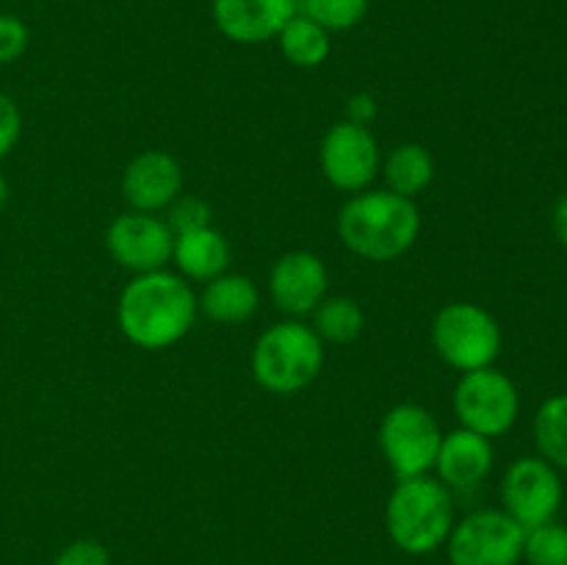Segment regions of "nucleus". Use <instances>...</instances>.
Wrapping results in <instances>:
<instances>
[{"label": "nucleus", "instance_id": "nucleus-30", "mask_svg": "<svg viewBox=\"0 0 567 565\" xmlns=\"http://www.w3.org/2000/svg\"><path fill=\"white\" fill-rule=\"evenodd\" d=\"M6 203H9V181H6L3 172H0V210L6 208Z\"/></svg>", "mask_w": 567, "mask_h": 565}, {"label": "nucleus", "instance_id": "nucleus-20", "mask_svg": "<svg viewBox=\"0 0 567 565\" xmlns=\"http://www.w3.org/2000/svg\"><path fill=\"white\" fill-rule=\"evenodd\" d=\"M535 443L543 460L567 471V393L540 404L535 415Z\"/></svg>", "mask_w": 567, "mask_h": 565}, {"label": "nucleus", "instance_id": "nucleus-28", "mask_svg": "<svg viewBox=\"0 0 567 565\" xmlns=\"http://www.w3.org/2000/svg\"><path fill=\"white\" fill-rule=\"evenodd\" d=\"M347 120L354 122V125L369 127L377 120V100L365 92L352 94L347 100Z\"/></svg>", "mask_w": 567, "mask_h": 565}, {"label": "nucleus", "instance_id": "nucleus-27", "mask_svg": "<svg viewBox=\"0 0 567 565\" xmlns=\"http://www.w3.org/2000/svg\"><path fill=\"white\" fill-rule=\"evenodd\" d=\"M22 136V114L9 94L0 92V158L17 147Z\"/></svg>", "mask_w": 567, "mask_h": 565}, {"label": "nucleus", "instance_id": "nucleus-1", "mask_svg": "<svg viewBox=\"0 0 567 565\" xmlns=\"http://www.w3.org/2000/svg\"><path fill=\"white\" fill-rule=\"evenodd\" d=\"M197 297L175 271H144L125 286L116 308L120 330L142 349H166L188 336L197 319Z\"/></svg>", "mask_w": 567, "mask_h": 565}, {"label": "nucleus", "instance_id": "nucleus-9", "mask_svg": "<svg viewBox=\"0 0 567 565\" xmlns=\"http://www.w3.org/2000/svg\"><path fill=\"white\" fill-rule=\"evenodd\" d=\"M563 480L559 471L543 458H518L502 482L504 513L524 530L557 518L563 507Z\"/></svg>", "mask_w": 567, "mask_h": 565}, {"label": "nucleus", "instance_id": "nucleus-7", "mask_svg": "<svg viewBox=\"0 0 567 565\" xmlns=\"http://www.w3.org/2000/svg\"><path fill=\"white\" fill-rule=\"evenodd\" d=\"M454 413L465 430L480 432L485 438H498L513 430L518 421V388L504 371L493 369V366L465 371L454 388Z\"/></svg>", "mask_w": 567, "mask_h": 565}, {"label": "nucleus", "instance_id": "nucleus-15", "mask_svg": "<svg viewBox=\"0 0 567 565\" xmlns=\"http://www.w3.org/2000/svg\"><path fill=\"white\" fill-rule=\"evenodd\" d=\"M493 460L496 454H493L491 438L460 427V430L443 435L435 458L437 480L449 491H471L487 480V474L493 471Z\"/></svg>", "mask_w": 567, "mask_h": 565}, {"label": "nucleus", "instance_id": "nucleus-14", "mask_svg": "<svg viewBox=\"0 0 567 565\" xmlns=\"http://www.w3.org/2000/svg\"><path fill=\"white\" fill-rule=\"evenodd\" d=\"M183 192V170L164 150H147L127 164L122 175V194L133 210L158 214Z\"/></svg>", "mask_w": 567, "mask_h": 565}, {"label": "nucleus", "instance_id": "nucleus-29", "mask_svg": "<svg viewBox=\"0 0 567 565\" xmlns=\"http://www.w3.org/2000/svg\"><path fill=\"white\" fill-rule=\"evenodd\" d=\"M551 227H554V236L559 238V244L567 249V194L557 199L551 210Z\"/></svg>", "mask_w": 567, "mask_h": 565}, {"label": "nucleus", "instance_id": "nucleus-18", "mask_svg": "<svg viewBox=\"0 0 567 565\" xmlns=\"http://www.w3.org/2000/svg\"><path fill=\"white\" fill-rule=\"evenodd\" d=\"M382 175H385L388 192L413 199L435 177V161H432V153L424 144L404 142L388 155L385 166H382Z\"/></svg>", "mask_w": 567, "mask_h": 565}, {"label": "nucleus", "instance_id": "nucleus-24", "mask_svg": "<svg viewBox=\"0 0 567 565\" xmlns=\"http://www.w3.org/2000/svg\"><path fill=\"white\" fill-rule=\"evenodd\" d=\"M169 216H166V225L172 227V233H188L199 230V227L210 225V205L203 197H194V194H181L175 203L169 205Z\"/></svg>", "mask_w": 567, "mask_h": 565}, {"label": "nucleus", "instance_id": "nucleus-8", "mask_svg": "<svg viewBox=\"0 0 567 565\" xmlns=\"http://www.w3.org/2000/svg\"><path fill=\"white\" fill-rule=\"evenodd\" d=\"M526 530L504 510H476L449 532L452 565H518Z\"/></svg>", "mask_w": 567, "mask_h": 565}, {"label": "nucleus", "instance_id": "nucleus-17", "mask_svg": "<svg viewBox=\"0 0 567 565\" xmlns=\"http://www.w3.org/2000/svg\"><path fill=\"white\" fill-rule=\"evenodd\" d=\"M197 305L208 319L221 321V325H241L255 316L260 294L247 275H227L225 271V275L205 282V291L197 299Z\"/></svg>", "mask_w": 567, "mask_h": 565}, {"label": "nucleus", "instance_id": "nucleus-23", "mask_svg": "<svg viewBox=\"0 0 567 565\" xmlns=\"http://www.w3.org/2000/svg\"><path fill=\"white\" fill-rule=\"evenodd\" d=\"M299 14L319 22L324 31H349L369 14V0H299Z\"/></svg>", "mask_w": 567, "mask_h": 565}, {"label": "nucleus", "instance_id": "nucleus-19", "mask_svg": "<svg viewBox=\"0 0 567 565\" xmlns=\"http://www.w3.org/2000/svg\"><path fill=\"white\" fill-rule=\"evenodd\" d=\"M277 42H280L282 55L293 66H305V70L324 64L327 55H330V31H324L319 22H313L305 14H297L293 20H288V25L282 28Z\"/></svg>", "mask_w": 567, "mask_h": 565}, {"label": "nucleus", "instance_id": "nucleus-5", "mask_svg": "<svg viewBox=\"0 0 567 565\" xmlns=\"http://www.w3.org/2000/svg\"><path fill=\"white\" fill-rule=\"evenodd\" d=\"M502 327L482 305L452 302L432 321V347L457 371L487 369L502 355Z\"/></svg>", "mask_w": 567, "mask_h": 565}, {"label": "nucleus", "instance_id": "nucleus-4", "mask_svg": "<svg viewBox=\"0 0 567 565\" xmlns=\"http://www.w3.org/2000/svg\"><path fill=\"white\" fill-rule=\"evenodd\" d=\"M324 341L305 321H277L260 332L252 349V377L269 393H297L319 377Z\"/></svg>", "mask_w": 567, "mask_h": 565}, {"label": "nucleus", "instance_id": "nucleus-26", "mask_svg": "<svg viewBox=\"0 0 567 565\" xmlns=\"http://www.w3.org/2000/svg\"><path fill=\"white\" fill-rule=\"evenodd\" d=\"M53 565H111L109 548L94 537H81L64 546L55 557Z\"/></svg>", "mask_w": 567, "mask_h": 565}, {"label": "nucleus", "instance_id": "nucleus-22", "mask_svg": "<svg viewBox=\"0 0 567 565\" xmlns=\"http://www.w3.org/2000/svg\"><path fill=\"white\" fill-rule=\"evenodd\" d=\"M524 559L529 565H567V524L554 518L526 530Z\"/></svg>", "mask_w": 567, "mask_h": 565}, {"label": "nucleus", "instance_id": "nucleus-2", "mask_svg": "<svg viewBox=\"0 0 567 565\" xmlns=\"http://www.w3.org/2000/svg\"><path fill=\"white\" fill-rule=\"evenodd\" d=\"M421 233L419 205L388 188H365L343 203L338 214V236L365 260H396L408 253Z\"/></svg>", "mask_w": 567, "mask_h": 565}, {"label": "nucleus", "instance_id": "nucleus-12", "mask_svg": "<svg viewBox=\"0 0 567 565\" xmlns=\"http://www.w3.org/2000/svg\"><path fill=\"white\" fill-rule=\"evenodd\" d=\"M327 286H330V275L319 255L308 253V249H293L286 253L269 275V294L271 302L282 310V314L308 316L313 314L327 297Z\"/></svg>", "mask_w": 567, "mask_h": 565}, {"label": "nucleus", "instance_id": "nucleus-10", "mask_svg": "<svg viewBox=\"0 0 567 565\" xmlns=\"http://www.w3.org/2000/svg\"><path fill=\"white\" fill-rule=\"evenodd\" d=\"M319 161L321 172L332 186L360 194L380 175V144L369 127L343 120L327 131Z\"/></svg>", "mask_w": 567, "mask_h": 565}, {"label": "nucleus", "instance_id": "nucleus-3", "mask_svg": "<svg viewBox=\"0 0 567 565\" xmlns=\"http://www.w3.org/2000/svg\"><path fill=\"white\" fill-rule=\"evenodd\" d=\"M391 541L408 554H430L449 541L454 526L452 491L437 476L399 480L385 507Z\"/></svg>", "mask_w": 567, "mask_h": 565}, {"label": "nucleus", "instance_id": "nucleus-25", "mask_svg": "<svg viewBox=\"0 0 567 565\" xmlns=\"http://www.w3.org/2000/svg\"><path fill=\"white\" fill-rule=\"evenodd\" d=\"M28 50V25L14 14H0V66L14 64Z\"/></svg>", "mask_w": 567, "mask_h": 565}, {"label": "nucleus", "instance_id": "nucleus-16", "mask_svg": "<svg viewBox=\"0 0 567 565\" xmlns=\"http://www.w3.org/2000/svg\"><path fill=\"white\" fill-rule=\"evenodd\" d=\"M172 260L186 280L208 282L225 275L230 264V244L216 227H199V230L177 233Z\"/></svg>", "mask_w": 567, "mask_h": 565}, {"label": "nucleus", "instance_id": "nucleus-21", "mask_svg": "<svg viewBox=\"0 0 567 565\" xmlns=\"http://www.w3.org/2000/svg\"><path fill=\"white\" fill-rule=\"evenodd\" d=\"M363 308L349 297H324L313 310V330L321 341L349 343L363 332Z\"/></svg>", "mask_w": 567, "mask_h": 565}, {"label": "nucleus", "instance_id": "nucleus-13", "mask_svg": "<svg viewBox=\"0 0 567 565\" xmlns=\"http://www.w3.org/2000/svg\"><path fill=\"white\" fill-rule=\"evenodd\" d=\"M299 0H214V22L230 42L260 44L280 37Z\"/></svg>", "mask_w": 567, "mask_h": 565}, {"label": "nucleus", "instance_id": "nucleus-6", "mask_svg": "<svg viewBox=\"0 0 567 565\" xmlns=\"http://www.w3.org/2000/svg\"><path fill=\"white\" fill-rule=\"evenodd\" d=\"M443 432L435 415L421 404H396L380 424V449L396 480L430 474L435 469Z\"/></svg>", "mask_w": 567, "mask_h": 565}, {"label": "nucleus", "instance_id": "nucleus-11", "mask_svg": "<svg viewBox=\"0 0 567 565\" xmlns=\"http://www.w3.org/2000/svg\"><path fill=\"white\" fill-rule=\"evenodd\" d=\"M105 247L122 269L144 275V271L166 269L175 249V233L161 216L127 210L109 225Z\"/></svg>", "mask_w": 567, "mask_h": 565}]
</instances>
